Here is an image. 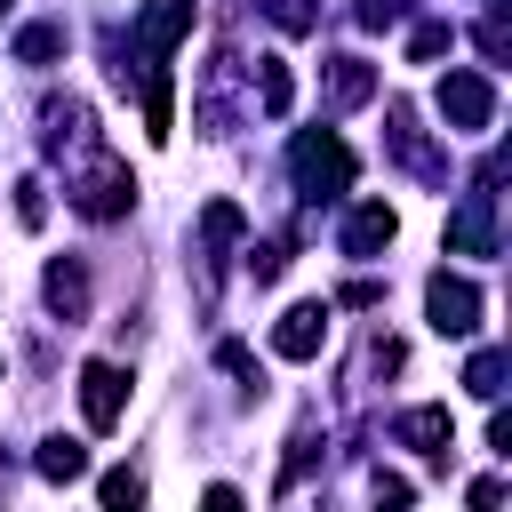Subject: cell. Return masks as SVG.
<instances>
[{"instance_id": "6da1fadb", "label": "cell", "mask_w": 512, "mask_h": 512, "mask_svg": "<svg viewBox=\"0 0 512 512\" xmlns=\"http://www.w3.org/2000/svg\"><path fill=\"white\" fill-rule=\"evenodd\" d=\"M288 168H296V184H304L312 200H336V192L352 184V152H344L336 128H304V136L288 144Z\"/></svg>"}, {"instance_id": "603a6c76", "label": "cell", "mask_w": 512, "mask_h": 512, "mask_svg": "<svg viewBox=\"0 0 512 512\" xmlns=\"http://www.w3.org/2000/svg\"><path fill=\"white\" fill-rule=\"evenodd\" d=\"M8 8H16V0H0V16H8Z\"/></svg>"}, {"instance_id": "e0dca14e", "label": "cell", "mask_w": 512, "mask_h": 512, "mask_svg": "<svg viewBox=\"0 0 512 512\" xmlns=\"http://www.w3.org/2000/svg\"><path fill=\"white\" fill-rule=\"evenodd\" d=\"M96 496H104L112 512H128V504H144V472H104V480H96Z\"/></svg>"}, {"instance_id": "30bf717a", "label": "cell", "mask_w": 512, "mask_h": 512, "mask_svg": "<svg viewBox=\"0 0 512 512\" xmlns=\"http://www.w3.org/2000/svg\"><path fill=\"white\" fill-rule=\"evenodd\" d=\"M400 440H408L416 456H448V440H456V416H448V408H408V416H400Z\"/></svg>"}, {"instance_id": "7c38bea8", "label": "cell", "mask_w": 512, "mask_h": 512, "mask_svg": "<svg viewBox=\"0 0 512 512\" xmlns=\"http://www.w3.org/2000/svg\"><path fill=\"white\" fill-rule=\"evenodd\" d=\"M368 96H376V72L360 56H336L328 64V104H368Z\"/></svg>"}, {"instance_id": "5bb4252c", "label": "cell", "mask_w": 512, "mask_h": 512, "mask_svg": "<svg viewBox=\"0 0 512 512\" xmlns=\"http://www.w3.org/2000/svg\"><path fill=\"white\" fill-rule=\"evenodd\" d=\"M256 96H264V112H272V120L296 104V80H288V64H280V56H256Z\"/></svg>"}, {"instance_id": "7a4b0ae2", "label": "cell", "mask_w": 512, "mask_h": 512, "mask_svg": "<svg viewBox=\"0 0 512 512\" xmlns=\"http://www.w3.org/2000/svg\"><path fill=\"white\" fill-rule=\"evenodd\" d=\"M424 312H432L440 336H472V328H480V288L456 280V272H432V280H424Z\"/></svg>"}, {"instance_id": "9a60e30c", "label": "cell", "mask_w": 512, "mask_h": 512, "mask_svg": "<svg viewBox=\"0 0 512 512\" xmlns=\"http://www.w3.org/2000/svg\"><path fill=\"white\" fill-rule=\"evenodd\" d=\"M16 56H24V64H56V56H64V24H24V32H16Z\"/></svg>"}, {"instance_id": "3957f363", "label": "cell", "mask_w": 512, "mask_h": 512, "mask_svg": "<svg viewBox=\"0 0 512 512\" xmlns=\"http://www.w3.org/2000/svg\"><path fill=\"white\" fill-rule=\"evenodd\" d=\"M64 192H72V208H80V216H120V208L136 200V176H128L120 160H96V168H88V176H72Z\"/></svg>"}, {"instance_id": "5b68a950", "label": "cell", "mask_w": 512, "mask_h": 512, "mask_svg": "<svg viewBox=\"0 0 512 512\" xmlns=\"http://www.w3.org/2000/svg\"><path fill=\"white\" fill-rule=\"evenodd\" d=\"M440 112H448V128H488V120H496L488 72H448V80H440Z\"/></svg>"}, {"instance_id": "52a82bcc", "label": "cell", "mask_w": 512, "mask_h": 512, "mask_svg": "<svg viewBox=\"0 0 512 512\" xmlns=\"http://www.w3.org/2000/svg\"><path fill=\"white\" fill-rule=\"evenodd\" d=\"M184 32H192V0H152V8L136 16V48H144V64H160Z\"/></svg>"}, {"instance_id": "7402d4cb", "label": "cell", "mask_w": 512, "mask_h": 512, "mask_svg": "<svg viewBox=\"0 0 512 512\" xmlns=\"http://www.w3.org/2000/svg\"><path fill=\"white\" fill-rule=\"evenodd\" d=\"M248 272H256V280H280L288 256H280V248H248Z\"/></svg>"}, {"instance_id": "44dd1931", "label": "cell", "mask_w": 512, "mask_h": 512, "mask_svg": "<svg viewBox=\"0 0 512 512\" xmlns=\"http://www.w3.org/2000/svg\"><path fill=\"white\" fill-rule=\"evenodd\" d=\"M16 216H24V224H40V216H48V200H40V184H32V176L16 184Z\"/></svg>"}, {"instance_id": "277c9868", "label": "cell", "mask_w": 512, "mask_h": 512, "mask_svg": "<svg viewBox=\"0 0 512 512\" xmlns=\"http://www.w3.org/2000/svg\"><path fill=\"white\" fill-rule=\"evenodd\" d=\"M80 416H88V432H112L128 416V376L112 360H88L80 368Z\"/></svg>"}, {"instance_id": "d6986e66", "label": "cell", "mask_w": 512, "mask_h": 512, "mask_svg": "<svg viewBox=\"0 0 512 512\" xmlns=\"http://www.w3.org/2000/svg\"><path fill=\"white\" fill-rule=\"evenodd\" d=\"M448 40H456L448 24H416V32H408V56H416V64H432V56H448Z\"/></svg>"}, {"instance_id": "8992f818", "label": "cell", "mask_w": 512, "mask_h": 512, "mask_svg": "<svg viewBox=\"0 0 512 512\" xmlns=\"http://www.w3.org/2000/svg\"><path fill=\"white\" fill-rule=\"evenodd\" d=\"M320 344H328V304H288L280 328H272V352L280 360H312Z\"/></svg>"}, {"instance_id": "2e32d148", "label": "cell", "mask_w": 512, "mask_h": 512, "mask_svg": "<svg viewBox=\"0 0 512 512\" xmlns=\"http://www.w3.org/2000/svg\"><path fill=\"white\" fill-rule=\"evenodd\" d=\"M464 392L496 400V392H504V352H472V368H464Z\"/></svg>"}, {"instance_id": "8fae6325", "label": "cell", "mask_w": 512, "mask_h": 512, "mask_svg": "<svg viewBox=\"0 0 512 512\" xmlns=\"http://www.w3.org/2000/svg\"><path fill=\"white\" fill-rule=\"evenodd\" d=\"M40 288H48V304H56L64 320H88V272H80V264H64V256H56Z\"/></svg>"}, {"instance_id": "ffe728a7", "label": "cell", "mask_w": 512, "mask_h": 512, "mask_svg": "<svg viewBox=\"0 0 512 512\" xmlns=\"http://www.w3.org/2000/svg\"><path fill=\"white\" fill-rule=\"evenodd\" d=\"M352 16H360L368 32H384V24H400V16H408V0H360Z\"/></svg>"}, {"instance_id": "ba28073f", "label": "cell", "mask_w": 512, "mask_h": 512, "mask_svg": "<svg viewBox=\"0 0 512 512\" xmlns=\"http://www.w3.org/2000/svg\"><path fill=\"white\" fill-rule=\"evenodd\" d=\"M488 200H496V192L480 184V192L448 216V248H464V256H496V216H488Z\"/></svg>"}, {"instance_id": "4fadbf2b", "label": "cell", "mask_w": 512, "mask_h": 512, "mask_svg": "<svg viewBox=\"0 0 512 512\" xmlns=\"http://www.w3.org/2000/svg\"><path fill=\"white\" fill-rule=\"evenodd\" d=\"M32 464H40V480H80V472H88V448L56 432V440H40V456H32Z\"/></svg>"}, {"instance_id": "ac0fdd59", "label": "cell", "mask_w": 512, "mask_h": 512, "mask_svg": "<svg viewBox=\"0 0 512 512\" xmlns=\"http://www.w3.org/2000/svg\"><path fill=\"white\" fill-rule=\"evenodd\" d=\"M264 16H272L280 32H312V24H320V8H312V0H264Z\"/></svg>"}, {"instance_id": "9c48e42d", "label": "cell", "mask_w": 512, "mask_h": 512, "mask_svg": "<svg viewBox=\"0 0 512 512\" xmlns=\"http://www.w3.org/2000/svg\"><path fill=\"white\" fill-rule=\"evenodd\" d=\"M392 232H400V216L384 200H360L352 224H344V256H376V248H392Z\"/></svg>"}]
</instances>
